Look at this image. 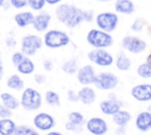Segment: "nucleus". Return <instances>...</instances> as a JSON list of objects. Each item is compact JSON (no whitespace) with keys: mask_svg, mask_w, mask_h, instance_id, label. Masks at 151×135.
<instances>
[{"mask_svg":"<svg viewBox=\"0 0 151 135\" xmlns=\"http://www.w3.org/2000/svg\"><path fill=\"white\" fill-rule=\"evenodd\" d=\"M118 22H119V18L117 13H113V12H101L96 16L97 27L107 33L113 32L117 28Z\"/></svg>","mask_w":151,"mask_h":135,"instance_id":"20e7f679","label":"nucleus"},{"mask_svg":"<svg viewBox=\"0 0 151 135\" xmlns=\"http://www.w3.org/2000/svg\"><path fill=\"white\" fill-rule=\"evenodd\" d=\"M143 28H144V21L142 19H136L131 25V29L133 32H142Z\"/></svg>","mask_w":151,"mask_h":135,"instance_id":"72a5a7b5","label":"nucleus"},{"mask_svg":"<svg viewBox=\"0 0 151 135\" xmlns=\"http://www.w3.org/2000/svg\"><path fill=\"white\" fill-rule=\"evenodd\" d=\"M79 67H78V60L77 59H70L67 61H65L63 65H61V70L68 75H73V74H77Z\"/></svg>","mask_w":151,"mask_h":135,"instance_id":"bb28decb","label":"nucleus"},{"mask_svg":"<svg viewBox=\"0 0 151 135\" xmlns=\"http://www.w3.org/2000/svg\"><path fill=\"white\" fill-rule=\"evenodd\" d=\"M149 34H150V36H151V27H150V29H149Z\"/></svg>","mask_w":151,"mask_h":135,"instance_id":"603ef678","label":"nucleus"},{"mask_svg":"<svg viewBox=\"0 0 151 135\" xmlns=\"http://www.w3.org/2000/svg\"><path fill=\"white\" fill-rule=\"evenodd\" d=\"M17 127L18 126L14 123L13 120H11V117L1 119L0 120V135H14Z\"/></svg>","mask_w":151,"mask_h":135,"instance_id":"5701e85b","label":"nucleus"},{"mask_svg":"<svg viewBox=\"0 0 151 135\" xmlns=\"http://www.w3.org/2000/svg\"><path fill=\"white\" fill-rule=\"evenodd\" d=\"M93 19H94L93 11H91V9H86V11H84V21H86V22H91Z\"/></svg>","mask_w":151,"mask_h":135,"instance_id":"58836bf2","label":"nucleus"},{"mask_svg":"<svg viewBox=\"0 0 151 135\" xmlns=\"http://www.w3.org/2000/svg\"><path fill=\"white\" fill-rule=\"evenodd\" d=\"M46 5V0H28V6L33 11H41Z\"/></svg>","mask_w":151,"mask_h":135,"instance_id":"2f4dec72","label":"nucleus"},{"mask_svg":"<svg viewBox=\"0 0 151 135\" xmlns=\"http://www.w3.org/2000/svg\"><path fill=\"white\" fill-rule=\"evenodd\" d=\"M122 107H123V103H122L118 99H116L114 95H112V94H110L109 99L103 100V101H100V103H99V109H100V112H101L104 115H107V116L114 115L118 110L122 109Z\"/></svg>","mask_w":151,"mask_h":135,"instance_id":"9b49d317","label":"nucleus"},{"mask_svg":"<svg viewBox=\"0 0 151 135\" xmlns=\"http://www.w3.org/2000/svg\"><path fill=\"white\" fill-rule=\"evenodd\" d=\"M114 65H116V67H117L118 70H120V72H126V70H129V69L131 68L132 62H131L130 58H129L124 52H120V53L117 55V58L114 59Z\"/></svg>","mask_w":151,"mask_h":135,"instance_id":"4be33fe9","label":"nucleus"},{"mask_svg":"<svg viewBox=\"0 0 151 135\" xmlns=\"http://www.w3.org/2000/svg\"><path fill=\"white\" fill-rule=\"evenodd\" d=\"M50 22H51V15L47 12H41L34 15L32 26L37 32H46L50 26Z\"/></svg>","mask_w":151,"mask_h":135,"instance_id":"dca6fc26","label":"nucleus"},{"mask_svg":"<svg viewBox=\"0 0 151 135\" xmlns=\"http://www.w3.org/2000/svg\"><path fill=\"white\" fill-rule=\"evenodd\" d=\"M122 47L124 50L131 53V54H142L147 45L145 42V40L134 36V35H125L122 39Z\"/></svg>","mask_w":151,"mask_h":135,"instance_id":"6e6552de","label":"nucleus"},{"mask_svg":"<svg viewBox=\"0 0 151 135\" xmlns=\"http://www.w3.org/2000/svg\"><path fill=\"white\" fill-rule=\"evenodd\" d=\"M114 11L120 14H132L134 12V4L132 0H114Z\"/></svg>","mask_w":151,"mask_h":135,"instance_id":"6ab92c4d","label":"nucleus"},{"mask_svg":"<svg viewBox=\"0 0 151 135\" xmlns=\"http://www.w3.org/2000/svg\"><path fill=\"white\" fill-rule=\"evenodd\" d=\"M97 72L92 65H84L77 72V80L81 86H91L94 83Z\"/></svg>","mask_w":151,"mask_h":135,"instance_id":"9d476101","label":"nucleus"},{"mask_svg":"<svg viewBox=\"0 0 151 135\" xmlns=\"http://www.w3.org/2000/svg\"><path fill=\"white\" fill-rule=\"evenodd\" d=\"M14 135H40L38 130L33 129L32 127L28 126H18L15 129Z\"/></svg>","mask_w":151,"mask_h":135,"instance_id":"7c9ffc66","label":"nucleus"},{"mask_svg":"<svg viewBox=\"0 0 151 135\" xmlns=\"http://www.w3.org/2000/svg\"><path fill=\"white\" fill-rule=\"evenodd\" d=\"M46 135H64V134H61L60 131H54V130H50Z\"/></svg>","mask_w":151,"mask_h":135,"instance_id":"49530a36","label":"nucleus"},{"mask_svg":"<svg viewBox=\"0 0 151 135\" xmlns=\"http://www.w3.org/2000/svg\"><path fill=\"white\" fill-rule=\"evenodd\" d=\"M67 121H70V122L77 124V126L83 127L84 123H85V117H84V115H83L80 112H76V110H74V112H71V113L68 114Z\"/></svg>","mask_w":151,"mask_h":135,"instance_id":"c756f323","label":"nucleus"},{"mask_svg":"<svg viewBox=\"0 0 151 135\" xmlns=\"http://www.w3.org/2000/svg\"><path fill=\"white\" fill-rule=\"evenodd\" d=\"M145 62H147V63L151 66V53H150V54L146 56V61H145Z\"/></svg>","mask_w":151,"mask_h":135,"instance_id":"de8ad7c7","label":"nucleus"},{"mask_svg":"<svg viewBox=\"0 0 151 135\" xmlns=\"http://www.w3.org/2000/svg\"><path fill=\"white\" fill-rule=\"evenodd\" d=\"M119 83V79L116 74L111 72H101L97 73L96 80H94V87L100 90H113L117 88Z\"/></svg>","mask_w":151,"mask_h":135,"instance_id":"39448f33","label":"nucleus"},{"mask_svg":"<svg viewBox=\"0 0 151 135\" xmlns=\"http://www.w3.org/2000/svg\"><path fill=\"white\" fill-rule=\"evenodd\" d=\"M116 131H117V134H118V135H122V134H125V127H118Z\"/></svg>","mask_w":151,"mask_h":135,"instance_id":"c03bdc74","label":"nucleus"},{"mask_svg":"<svg viewBox=\"0 0 151 135\" xmlns=\"http://www.w3.org/2000/svg\"><path fill=\"white\" fill-rule=\"evenodd\" d=\"M42 45L44 41L39 35L28 34L21 39V52L26 56H32L42 47Z\"/></svg>","mask_w":151,"mask_h":135,"instance_id":"0eeeda50","label":"nucleus"},{"mask_svg":"<svg viewBox=\"0 0 151 135\" xmlns=\"http://www.w3.org/2000/svg\"><path fill=\"white\" fill-rule=\"evenodd\" d=\"M147 110L151 113V104H149V106H147Z\"/></svg>","mask_w":151,"mask_h":135,"instance_id":"3c124183","label":"nucleus"},{"mask_svg":"<svg viewBox=\"0 0 151 135\" xmlns=\"http://www.w3.org/2000/svg\"><path fill=\"white\" fill-rule=\"evenodd\" d=\"M61 1L63 0H46V4H48V5H58Z\"/></svg>","mask_w":151,"mask_h":135,"instance_id":"37998d69","label":"nucleus"},{"mask_svg":"<svg viewBox=\"0 0 151 135\" xmlns=\"http://www.w3.org/2000/svg\"><path fill=\"white\" fill-rule=\"evenodd\" d=\"M86 130L92 135H105L109 131L107 122L99 116H93L88 119L85 123Z\"/></svg>","mask_w":151,"mask_h":135,"instance_id":"1a4fd4ad","label":"nucleus"},{"mask_svg":"<svg viewBox=\"0 0 151 135\" xmlns=\"http://www.w3.org/2000/svg\"><path fill=\"white\" fill-rule=\"evenodd\" d=\"M6 85L8 88L13 89V90H24V87H25V82L24 80L20 77V75L18 74H12L7 81H6Z\"/></svg>","mask_w":151,"mask_h":135,"instance_id":"a878e982","label":"nucleus"},{"mask_svg":"<svg viewBox=\"0 0 151 135\" xmlns=\"http://www.w3.org/2000/svg\"><path fill=\"white\" fill-rule=\"evenodd\" d=\"M65 128H66L67 130H70V131H76V133H80V131L83 130V127L77 126V124H74V123H72V122H70V121H67V122L65 123Z\"/></svg>","mask_w":151,"mask_h":135,"instance_id":"e433bc0d","label":"nucleus"},{"mask_svg":"<svg viewBox=\"0 0 151 135\" xmlns=\"http://www.w3.org/2000/svg\"><path fill=\"white\" fill-rule=\"evenodd\" d=\"M131 117L132 116H131L130 112H127V110L122 108L114 115H112V122L117 127H126V124L131 121Z\"/></svg>","mask_w":151,"mask_h":135,"instance_id":"aec40b11","label":"nucleus"},{"mask_svg":"<svg viewBox=\"0 0 151 135\" xmlns=\"http://www.w3.org/2000/svg\"><path fill=\"white\" fill-rule=\"evenodd\" d=\"M137 75L142 79H151V66L147 62L140 63L136 70Z\"/></svg>","mask_w":151,"mask_h":135,"instance_id":"c85d7f7f","label":"nucleus"},{"mask_svg":"<svg viewBox=\"0 0 151 135\" xmlns=\"http://www.w3.org/2000/svg\"><path fill=\"white\" fill-rule=\"evenodd\" d=\"M67 99H68V101H71V102H79L78 92L76 93V92H74V90H72V89L67 90Z\"/></svg>","mask_w":151,"mask_h":135,"instance_id":"4c0bfd02","label":"nucleus"},{"mask_svg":"<svg viewBox=\"0 0 151 135\" xmlns=\"http://www.w3.org/2000/svg\"><path fill=\"white\" fill-rule=\"evenodd\" d=\"M42 41L47 48L57 49V48L66 47L71 40L66 32L60 29H50L45 33Z\"/></svg>","mask_w":151,"mask_h":135,"instance_id":"f03ea898","label":"nucleus"},{"mask_svg":"<svg viewBox=\"0 0 151 135\" xmlns=\"http://www.w3.org/2000/svg\"><path fill=\"white\" fill-rule=\"evenodd\" d=\"M134 124L139 131H142V133L149 131L151 129V113L149 110L138 113V115L136 116V120H134Z\"/></svg>","mask_w":151,"mask_h":135,"instance_id":"4468645a","label":"nucleus"},{"mask_svg":"<svg viewBox=\"0 0 151 135\" xmlns=\"http://www.w3.org/2000/svg\"><path fill=\"white\" fill-rule=\"evenodd\" d=\"M73 7L74 5H71V4H60L57 6L55 8V18L59 22L61 23H66V21L68 20L72 11H73Z\"/></svg>","mask_w":151,"mask_h":135,"instance_id":"f3484780","label":"nucleus"},{"mask_svg":"<svg viewBox=\"0 0 151 135\" xmlns=\"http://www.w3.org/2000/svg\"><path fill=\"white\" fill-rule=\"evenodd\" d=\"M42 67H44V69L46 70V72H51L52 69H53V67H54V65H53V62H52V60H44V62H42Z\"/></svg>","mask_w":151,"mask_h":135,"instance_id":"ea45409f","label":"nucleus"},{"mask_svg":"<svg viewBox=\"0 0 151 135\" xmlns=\"http://www.w3.org/2000/svg\"><path fill=\"white\" fill-rule=\"evenodd\" d=\"M87 43L97 49H106L113 45V38L111 33L104 32L99 28H92L86 34Z\"/></svg>","mask_w":151,"mask_h":135,"instance_id":"f257e3e1","label":"nucleus"},{"mask_svg":"<svg viewBox=\"0 0 151 135\" xmlns=\"http://www.w3.org/2000/svg\"><path fill=\"white\" fill-rule=\"evenodd\" d=\"M78 97H79V102H81L85 106H90L96 101L97 94L94 88H92L91 86H83L78 90Z\"/></svg>","mask_w":151,"mask_h":135,"instance_id":"2eb2a0df","label":"nucleus"},{"mask_svg":"<svg viewBox=\"0 0 151 135\" xmlns=\"http://www.w3.org/2000/svg\"><path fill=\"white\" fill-rule=\"evenodd\" d=\"M87 59L99 66V67H110L113 65L114 62V59H113V55L107 52L106 49H97V48H93L92 50H90L87 53Z\"/></svg>","mask_w":151,"mask_h":135,"instance_id":"423d86ee","label":"nucleus"},{"mask_svg":"<svg viewBox=\"0 0 151 135\" xmlns=\"http://www.w3.org/2000/svg\"><path fill=\"white\" fill-rule=\"evenodd\" d=\"M12 116V110L8 109L5 104H0V119H7Z\"/></svg>","mask_w":151,"mask_h":135,"instance_id":"c9c22d12","label":"nucleus"},{"mask_svg":"<svg viewBox=\"0 0 151 135\" xmlns=\"http://www.w3.org/2000/svg\"><path fill=\"white\" fill-rule=\"evenodd\" d=\"M33 20H34V14L32 12H20L14 16L15 23L21 28L27 27L28 25H32Z\"/></svg>","mask_w":151,"mask_h":135,"instance_id":"412c9836","label":"nucleus"},{"mask_svg":"<svg viewBox=\"0 0 151 135\" xmlns=\"http://www.w3.org/2000/svg\"><path fill=\"white\" fill-rule=\"evenodd\" d=\"M96 1H100V2H109V1H113V0H96Z\"/></svg>","mask_w":151,"mask_h":135,"instance_id":"8fccbe9b","label":"nucleus"},{"mask_svg":"<svg viewBox=\"0 0 151 135\" xmlns=\"http://www.w3.org/2000/svg\"><path fill=\"white\" fill-rule=\"evenodd\" d=\"M34 81L38 85H42L46 82V76L44 74H34Z\"/></svg>","mask_w":151,"mask_h":135,"instance_id":"a19ab883","label":"nucleus"},{"mask_svg":"<svg viewBox=\"0 0 151 135\" xmlns=\"http://www.w3.org/2000/svg\"><path fill=\"white\" fill-rule=\"evenodd\" d=\"M4 75V66H2V61H1V56H0V80L2 79Z\"/></svg>","mask_w":151,"mask_h":135,"instance_id":"a18cd8bd","label":"nucleus"},{"mask_svg":"<svg viewBox=\"0 0 151 135\" xmlns=\"http://www.w3.org/2000/svg\"><path fill=\"white\" fill-rule=\"evenodd\" d=\"M17 69L22 75H29L34 72L35 66H34L33 61L29 59V56H25V59L17 66Z\"/></svg>","mask_w":151,"mask_h":135,"instance_id":"b1692460","label":"nucleus"},{"mask_svg":"<svg viewBox=\"0 0 151 135\" xmlns=\"http://www.w3.org/2000/svg\"><path fill=\"white\" fill-rule=\"evenodd\" d=\"M9 4L14 8L20 9V8H24L28 5V0H9Z\"/></svg>","mask_w":151,"mask_h":135,"instance_id":"f704fd0d","label":"nucleus"},{"mask_svg":"<svg viewBox=\"0 0 151 135\" xmlns=\"http://www.w3.org/2000/svg\"><path fill=\"white\" fill-rule=\"evenodd\" d=\"M33 124L37 129L42 131H50L55 126L54 117L48 113H38L33 119Z\"/></svg>","mask_w":151,"mask_h":135,"instance_id":"f8f14e48","label":"nucleus"},{"mask_svg":"<svg viewBox=\"0 0 151 135\" xmlns=\"http://www.w3.org/2000/svg\"><path fill=\"white\" fill-rule=\"evenodd\" d=\"M131 96L139 102L151 101V85L150 83H138L131 88Z\"/></svg>","mask_w":151,"mask_h":135,"instance_id":"ddd939ff","label":"nucleus"},{"mask_svg":"<svg viewBox=\"0 0 151 135\" xmlns=\"http://www.w3.org/2000/svg\"><path fill=\"white\" fill-rule=\"evenodd\" d=\"M6 4V0H0V7H4Z\"/></svg>","mask_w":151,"mask_h":135,"instance_id":"09e8293b","label":"nucleus"},{"mask_svg":"<svg viewBox=\"0 0 151 135\" xmlns=\"http://www.w3.org/2000/svg\"><path fill=\"white\" fill-rule=\"evenodd\" d=\"M25 56L26 55L22 52H15V53H13L12 54V62H13V65L14 66H18L25 59Z\"/></svg>","mask_w":151,"mask_h":135,"instance_id":"473e14b6","label":"nucleus"},{"mask_svg":"<svg viewBox=\"0 0 151 135\" xmlns=\"http://www.w3.org/2000/svg\"><path fill=\"white\" fill-rule=\"evenodd\" d=\"M41 103H42V96L37 89L32 87H27L24 89L20 99V106L25 110L28 112L38 110L41 107Z\"/></svg>","mask_w":151,"mask_h":135,"instance_id":"7ed1b4c3","label":"nucleus"},{"mask_svg":"<svg viewBox=\"0 0 151 135\" xmlns=\"http://www.w3.org/2000/svg\"><path fill=\"white\" fill-rule=\"evenodd\" d=\"M0 99L2 101V104H5L11 110H14L20 106V101L14 95H12L9 93H1L0 94Z\"/></svg>","mask_w":151,"mask_h":135,"instance_id":"393cba45","label":"nucleus"},{"mask_svg":"<svg viewBox=\"0 0 151 135\" xmlns=\"http://www.w3.org/2000/svg\"><path fill=\"white\" fill-rule=\"evenodd\" d=\"M45 101L48 106H52V107L60 106V96L54 90H47L45 93Z\"/></svg>","mask_w":151,"mask_h":135,"instance_id":"cd10ccee","label":"nucleus"},{"mask_svg":"<svg viewBox=\"0 0 151 135\" xmlns=\"http://www.w3.org/2000/svg\"><path fill=\"white\" fill-rule=\"evenodd\" d=\"M83 21H84V9L74 6L68 20L65 23V26L68 27V28H74L77 26H79Z\"/></svg>","mask_w":151,"mask_h":135,"instance_id":"a211bd4d","label":"nucleus"},{"mask_svg":"<svg viewBox=\"0 0 151 135\" xmlns=\"http://www.w3.org/2000/svg\"><path fill=\"white\" fill-rule=\"evenodd\" d=\"M6 45H7L8 47H14V46L17 45V41L14 40V38H12V36H8V38L6 39Z\"/></svg>","mask_w":151,"mask_h":135,"instance_id":"79ce46f5","label":"nucleus"}]
</instances>
